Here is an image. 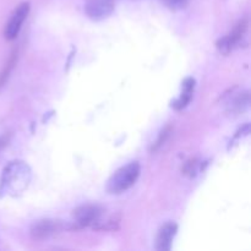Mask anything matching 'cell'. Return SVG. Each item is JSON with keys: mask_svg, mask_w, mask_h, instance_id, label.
<instances>
[{"mask_svg": "<svg viewBox=\"0 0 251 251\" xmlns=\"http://www.w3.org/2000/svg\"><path fill=\"white\" fill-rule=\"evenodd\" d=\"M199 164H200V163H199L198 159H195V158L189 159V161L186 162L185 164H184L181 172H183L184 176H189V178H193V176H195L196 174H198Z\"/></svg>", "mask_w": 251, "mask_h": 251, "instance_id": "cell-13", "label": "cell"}, {"mask_svg": "<svg viewBox=\"0 0 251 251\" xmlns=\"http://www.w3.org/2000/svg\"><path fill=\"white\" fill-rule=\"evenodd\" d=\"M250 103V98H249V92L245 91V92H240L235 96L233 100H229L228 103V107H229V112L230 113H242L244 112L245 109L248 108Z\"/></svg>", "mask_w": 251, "mask_h": 251, "instance_id": "cell-10", "label": "cell"}, {"mask_svg": "<svg viewBox=\"0 0 251 251\" xmlns=\"http://www.w3.org/2000/svg\"><path fill=\"white\" fill-rule=\"evenodd\" d=\"M176 232H178V226L174 222H168L162 226L156 237V249L158 251L171 250Z\"/></svg>", "mask_w": 251, "mask_h": 251, "instance_id": "cell-8", "label": "cell"}, {"mask_svg": "<svg viewBox=\"0 0 251 251\" xmlns=\"http://www.w3.org/2000/svg\"><path fill=\"white\" fill-rule=\"evenodd\" d=\"M28 12L29 2H22V4H20L16 7V10L11 15V17H10L9 22H7L4 29V37L7 41H12V39L16 38L22 25H24L25 20H26L27 15H28Z\"/></svg>", "mask_w": 251, "mask_h": 251, "instance_id": "cell-6", "label": "cell"}, {"mask_svg": "<svg viewBox=\"0 0 251 251\" xmlns=\"http://www.w3.org/2000/svg\"><path fill=\"white\" fill-rule=\"evenodd\" d=\"M104 213V208L97 203H86V205L78 206L73 211L74 229L86 227H90L93 229L96 223L100 220V217Z\"/></svg>", "mask_w": 251, "mask_h": 251, "instance_id": "cell-4", "label": "cell"}, {"mask_svg": "<svg viewBox=\"0 0 251 251\" xmlns=\"http://www.w3.org/2000/svg\"><path fill=\"white\" fill-rule=\"evenodd\" d=\"M74 229L73 223L64 222L60 220H50V218H43L38 220L31 226L29 234L34 240H46L53 235L61 233L63 230Z\"/></svg>", "mask_w": 251, "mask_h": 251, "instance_id": "cell-3", "label": "cell"}, {"mask_svg": "<svg viewBox=\"0 0 251 251\" xmlns=\"http://www.w3.org/2000/svg\"><path fill=\"white\" fill-rule=\"evenodd\" d=\"M114 11V0H87L86 14L96 21L107 19Z\"/></svg>", "mask_w": 251, "mask_h": 251, "instance_id": "cell-7", "label": "cell"}, {"mask_svg": "<svg viewBox=\"0 0 251 251\" xmlns=\"http://www.w3.org/2000/svg\"><path fill=\"white\" fill-rule=\"evenodd\" d=\"M140 173H141V167L139 162H131L122 167L109 178L107 183V191L114 195L124 193L136 183Z\"/></svg>", "mask_w": 251, "mask_h": 251, "instance_id": "cell-2", "label": "cell"}, {"mask_svg": "<svg viewBox=\"0 0 251 251\" xmlns=\"http://www.w3.org/2000/svg\"><path fill=\"white\" fill-rule=\"evenodd\" d=\"M248 31V20L243 19L235 25V27L233 28V31L230 33H228L227 36L221 38L220 41L217 42V48L220 50L221 54H229L233 49L235 48L238 43L242 41V38L244 37V34L247 33Z\"/></svg>", "mask_w": 251, "mask_h": 251, "instance_id": "cell-5", "label": "cell"}, {"mask_svg": "<svg viewBox=\"0 0 251 251\" xmlns=\"http://www.w3.org/2000/svg\"><path fill=\"white\" fill-rule=\"evenodd\" d=\"M32 180V171L27 163L22 161H12L4 168L0 179V195H22Z\"/></svg>", "mask_w": 251, "mask_h": 251, "instance_id": "cell-1", "label": "cell"}, {"mask_svg": "<svg viewBox=\"0 0 251 251\" xmlns=\"http://www.w3.org/2000/svg\"><path fill=\"white\" fill-rule=\"evenodd\" d=\"M171 10H181L186 7L189 0H162Z\"/></svg>", "mask_w": 251, "mask_h": 251, "instance_id": "cell-14", "label": "cell"}, {"mask_svg": "<svg viewBox=\"0 0 251 251\" xmlns=\"http://www.w3.org/2000/svg\"><path fill=\"white\" fill-rule=\"evenodd\" d=\"M171 134H172V126H169V125H168V126L164 127V129L162 130L161 132H159L157 140L153 142V144H152V146H151L152 153H153V152L158 151V150L161 149V147L163 146L164 144H166L167 140H168L169 136H171Z\"/></svg>", "mask_w": 251, "mask_h": 251, "instance_id": "cell-12", "label": "cell"}, {"mask_svg": "<svg viewBox=\"0 0 251 251\" xmlns=\"http://www.w3.org/2000/svg\"><path fill=\"white\" fill-rule=\"evenodd\" d=\"M16 61H17V50H14L11 53V55H10L7 63L5 64L2 71L0 73V87H2V86L6 83L7 78H9V76H10V74H11L12 69H14V66L16 65Z\"/></svg>", "mask_w": 251, "mask_h": 251, "instance_id": "cell-11", "label": "cell"}, {"mask_svg": "<svg viewBox=\"0 0 251 251\" xmlns=\"http://www.w3.org/2000/svg\"><path fill=\"white\" fill-rule=\"evenodd\" d=\"M195 78L188 77L184 80L183 82V92H181L180 97L176 100V102L172 104V107L176 110H180L183 108H185L186 105L189 104V102L191 100V97H193L194 88H195Z\"/></svg>", "mask_w": 251, "mask_h": 251, "instance_id": "cell-9", "label": "cell"}, {"mask_svg": "<svg viewBox=\"0 0 251 251\" xmlns=\"http://www.w3.org/2000/svg\"><path fill=\"white\" fill-rule=\"evenodd\" d=\"M7 142H9V135H4V136L0 137V151L6 146Z\"/></svg>", "mask_w": 251, "mask_h": 251, "instance_id": "cell-15", "label": "cell"}]
</instances>
